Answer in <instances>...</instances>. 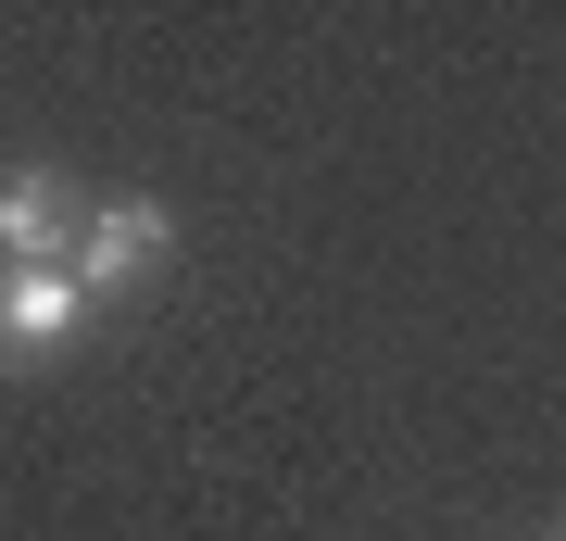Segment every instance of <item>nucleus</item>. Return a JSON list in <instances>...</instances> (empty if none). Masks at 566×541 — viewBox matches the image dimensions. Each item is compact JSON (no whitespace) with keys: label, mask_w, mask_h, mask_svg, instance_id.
<instances>
[{"label":"nucleus","mask_w":566,"mask_h":541,"mask_svg":"<svg viewBox=\"0 0 566 541\" xmlns=\"http://www.w3.org/2000/svg\"><path fill=\"white\" fill-rule=\"evenodd\" d=\"M164 252H177V215L164 201H102V215H76V264L63 278L76 290H139Z\"/></svg>","instance_id":"1"},{"label":"nucleus","mask_w":566,"mask_h":541,"mask_svg":"<svg viewBox=\"0 0 566 541\" xmlns=\"http://www.w3.org/2000/svg\"><path fill=\"white\" fill-rule=\"evenodd\" d=\"M76 315H88V290L63 278V264H0V365H39L76 341Z\"/></svg>","instance_id":"2"},{"label":"nucleus","mask_w":566,"mask_h":541,"mask_svg":"<svg viewBox=\"0 0 566 541\" xmlns=\"http://www.w3.org/2000/svg\"><path fill=\"white\" fill-rule=\"evenodd\" d=\"M0 264H76V201H63L51 164L0 177Z\"/></svg>","instance_id":"3"},{"label":"nucleus","mask_w":566,"mask_h":541,"mask_svg":"<svg viewBox=\"0 0 566 541\" xmlns=\"http://www.w3.org/2000/svg\"><path fill=\"white\" fill-rule=\"evenodd\" d=\"M554 541H566V529H554Z\"/></svg>","instance_id":"4"}]
</instances>
